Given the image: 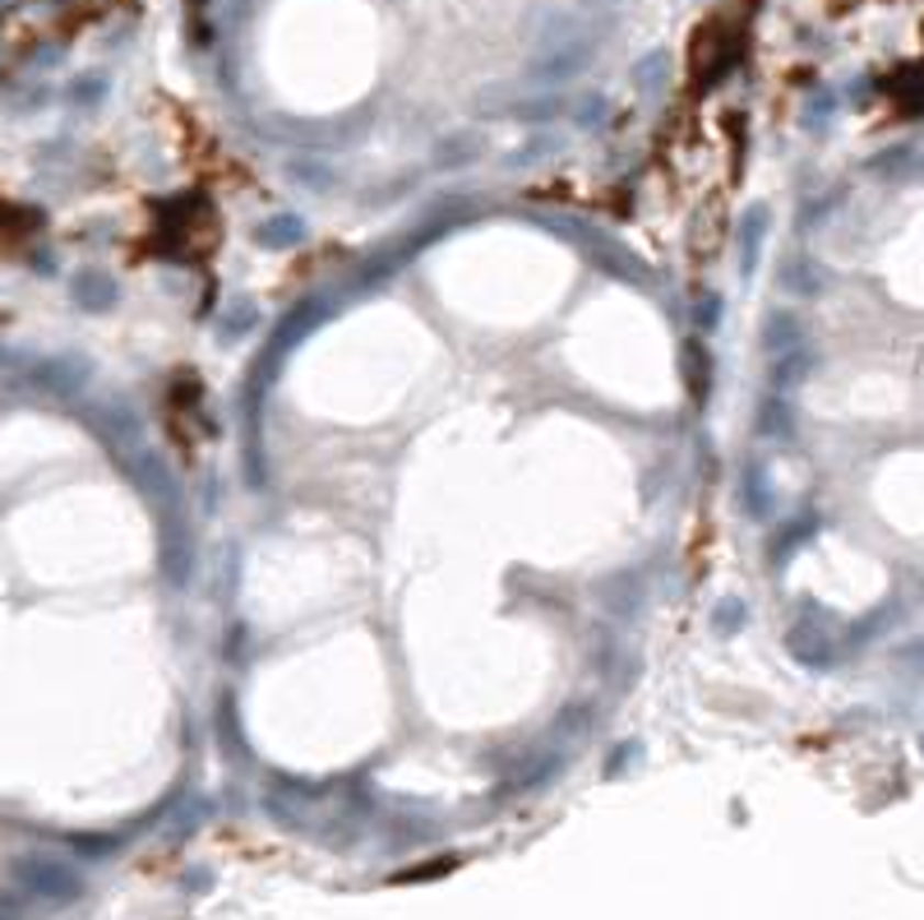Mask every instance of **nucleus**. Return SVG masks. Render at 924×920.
<instances>
[{
  "label": "nucleus",
  "instance_id": "ddd939ff",
  "mask_svg": "<svg viewBox=\"0 0 924 920\" xmlns=\"http://www.w3.org/2000/svg\"><path fill=\"white\" fill-rule=\"evenodd\" d=\"M517 117L523 121H555V117H565V98H541V102H523L517 107Z\"/></svg>",
  "mask_w": 924,
  "mask_h": 920
},
{
  "label": "nucleus",
  "instance_id": "dca6fc26",
  "mask_svg": "<svg viewBox=\"0 0 924 920\" xmlns=\"http://www.w3.org/2000/svg\"><path fill=\"white\" fill-rule=\"evenodd\" d=\"M578 5H588V10H605V5H620V0H578Z\"/></svg>",
  "mask_w": 924,
  "mask_h": 920
},
{
  "label": "nucleus",
  "instance_id": "9b49d317",
  "mask_svg": "<svg viewBox=\"0 0 924 920\" xmlns=\"http://www.w3.org/2000/svg\"><path fill=\"white\" fill-rule=\"evenodd\" d=\"M786 643H791V653H795L800 662H809V666L827 662V643H823V647H819V643H809V624H795V630L786 634Z\"/></svg>",
  "mask_w": 924,
  "mask_h": 920
},
{
  "label": "nucleus",
  "instance_id": "7ed1b4c3",
  "mask_svg": "<svg viewBox=\"0 0 924 920\" xmlns=\"http://www.w3.org/2000/svg\"><path fill=\"white\" fill-rule=\"evenodd\" d=\"M666 79H670V52L666 47L638 56V65H634V88H638V93H661Z\"/></svg>",
  "mask_w": 924,
  "mask_h": 920
},
{
  "label": "nucleus",
  "instance_id": "0eeeda50",
  "mask_svg": "<svg viewBox=\"0 0 924 920\" xmlns=\"http://www.w3.org/2000/svg\"><path fill=\"white\" fill-rule=\"evenodd\" d=\"M569 111H574V121H578L582 130H597L605 117H611V102H605V93H582Z\"/></svg>",
  "mask_w": 924,
  "mask_h": 920
},
{
  "label": "nucleus",
  "instance_id": "f257e3e1",
  "mask_svg": "<svg viewBox=\"0 0 924 920\" xmlns=\"http://www.w3.org/2000/svg\"><path fill=\"white\" fill-rule=\"evenodd\" d=\"M592 56H597V33L582 24V19L555 14L536 37V52L527 60V79L532 84H569L588 70Z\"/></svg>",
  "mask_w": 924,
  "mask_h": 920
},
{
  "label": "nucleus",
  "instance_id": "9d476101",
  "mask_svg": "<svg viewBox=\"0 0 924 920\" xmlns=\"http://www.w3.org/2000/svg\"><path fill=\"white\" fill-rule=\"evenodd\" d=\"M739 624H745V601H739V597H721L716 611H712V630L716 634H735Z\"/></svg>",
  "mask_w": 924,
  "mask_h": 920
},
{
  "label": "nucleus",
  "instance_id": "f8f14e48",
  "mask_svg": "<svg viewBox=\"0 0 924 920\" xmlns=\"http://www.w3.org/2000/svg\"><path fill=\"white\" fill-rule=\"evenodd\" d=\"M684 375H689V389H693V394L708 389V352L698 347V343L684 347Z\"/></svg>",
  "mask_w": 924,
  "mask_h": 920
},
{
  "label": "nucleus",
  "instance_id": "20e7f679",
  "mask_svg": "<svg viewBox=\"0 0 924 920\" xmlns=\"http://www.w3.org/2000/svg\"><path fill=\"white\" fill-rule=\"evenodd\" d=\"M762 232H768V213H762V209H754L745 222H739V264H745V268H754V264H758Z\"/></svg>",
  "mask_w": 924,
  "mask_h": 920
},
{
  "label": "nucleus",
  "instance_id": "1a4fd4ad",
  "mask_svg": "<svg viewBox=\"0 0 924 920\" xmlns=\"http://www.w3.org/2000/svg\"><path fill=\"white\" fill-rule=\"evenodd\" d=\"M745 500H749L745 509L754 513V519H762V513H768V500H772V496H768V477H762V467H758V463L745 473Z\"/></svg>",
  "mask_w": 924,
  "mask_h": 920
},
{
  "label": "nucleus",
  "instance_id": "f03ea898",
  "mask_svg": "<svg viewBox=\"0 0 924 920\" xmlns=\"http://www.w3.org/2000/svg\"><path fill=\"white\" fill-rule=\"evenodd\" d=\"M481 158V140L471 130L463 134H444V140L435 144V167L439 171H458V167H471Z\"/></svg>",
  "mask_w": 924,
  "mask_h": 920
},
{
  "label": "nucleus",
  "instance_id": "423d86ee",
  "mask_svg": "<svg viewBox=\"0 0 924 920\" xmlns=\"http://www.w3.org/2000/svg\"><path fill=\"white\" fill-rule=\"evenodd\" d=\"M758 435H791V408L781 398L758 402Z\"/></svg>",
  "mask_w": 924,
  "mask_h": 920
},
{
  "label": "nucleus",
  "instance_id": "4468645a",
  "mask_svg": "<svg viewBox=\"0 0 924 920\" xmlns=\"http://www.w3.org/2000/svg\"><path fill=\"white\" fill-rule=\"evenodd\" d=\"M781 287H791V291H814V282H809V274H804V259L781 264Z\"/></svg>",
  "mask_w": 924,
  "mask_h": 920
},
{
  "label": "nucleus",
  "instance_id": "6e6552de",
  "mask_svg": "<svg viewBox=\"0 0 924 920\" xmlns=\"http://www.w3.org/2000/svg\"><path fill=\"white\" fill-rule=\"evenodd\" d=\"M259 236H264L268 245H297V241L305 236V222L291 218V213H282V218H274V222H264Z\"/></svg>",
  "mask_w": 924,
  "mask_h": 920
},
{
  "label": "nucleus",
  "instance_id": "39448f33",
  "mask_svg": "<svg viewBox=\"0 0 924 920\" xmlns=\"http://www.w3.org/2000/svg\"><path fill=\"white\" fill-rule=\"evenodd\" d=\"M800 343V324H795V315H768V329H762V347L768 352H781L786 356V347H795Z\"/></svg>",
  "mask_w": 924,
  "mask_h": 920
},
{
  "label": "nucleus",
  "instance_id": "2eb2a0df",
  "mask_svg": "<svg viewBox=\"0 0 924 920\" xmlns=\"http://www.w3.org/2000/svg\"><path fill=\"white\" fill-rule=\"evenodd\" d=\"M716 315H721V301H716V297L698 306V324H716Z\"/></svg>",
  "mask_w": 924,
  "mask_h": 920
}]
</instances>
